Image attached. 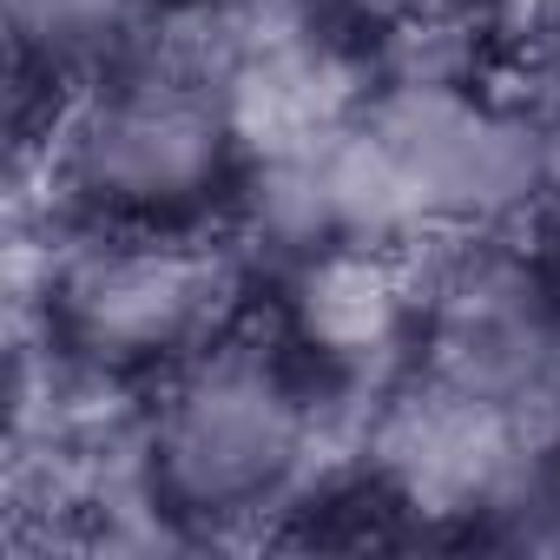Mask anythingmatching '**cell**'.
I'll use <instances>...</instances> for the list:
<instances>
[{
  "label": "cell",
  "instance_id": "4",
  "mask_svg": "<svg viewBox=\"0 0 560 560\" xmlns=\"http://www.w3.org/2000/svg\"><path fill=\"white\" fill-rule=\"evenodd\" d=\"M237 298V270L224 250L132 231L73 257L54 284V330L73 357L132 370V363H185L218 343V324Z\"/></svg>",
  "mask_w": 560,
  "mask_h": 560
},
{
  "label": "cell",
  "instance_id": "2",
  "mask_svg": "<svg viewBox=\"0 0 560 560\" xmlns=\"http://www.w3.org/2000/svg\"><path fill=\"white\" fill-rule=\"evenodd\" d=\"M237 159L244 145L205 60H139L113 73L60 139L67 191L126 231L198 218L237 178Z\"/></svg>",
  "mask_w": 560,
  "mask_h": 560
},
{
  "label": "cell",
  "instance_id": "7",
  "mask_svg": "<svg viewBox=\"0 0 560 560\" xmlns=\"http://www.w3.org/2000/svg\"><path fill=\"white\" fill-rule=\"evenodd\" d=\"M139 8L145 0H8V34L27 67L67 73L113 54L132 34Z\"/></svg>",
  "mask_w": 560,
  "mask_h": 560
},
{
  "label": "cell",
  "instance_id": "3",
  "mask_svg": "<svg viewBox=\"0 0 560 560\" xmlns=\"http://www.w3.org/2000/svg\"><path fill=\"white\" fill-rule=\"evenodd\" d=\"M448 257L429 270L416 291V330H422V363L429 376L521 402V409H553L560 396V298L553 284L514 257L494 231L475 237H435Z\"/></svg>",
  "mask_w": 560,
  "mask_h": 560
},
{
  "label": "cell",
  "instance_id": "6",
  "mask_svg": "<svg viewBox=\"0 0 560 560\" xmlns=\"http://www.w3.org/2000/svg\"><path fill=\"white\" fill-rule=\"evenodd\" d=\"M416 291L396 277L389 250H324L298 264V330L330 363H363L402 337Z\"/></svg>",
  "mask_w": 560,
  "mask_h": 560
},
{
  "label": "cell",
  "instance_id": "1",
  "mask_svg": "<svg viewBox=\"0 0 560 560\" xmlns=\"http://www.w3.org/2000/svg\"><path fill=\"white\" fill-rule=\"evenodd\" d=\"M311 448L304 383L250 343H211L172 370L145 422V488L172 521H250L298 488Z\"/></svg>",
  "mask_w": 560,
  "mask_h": 560
},
{
  "label": "cell",
  "instance_id": "5",
  "mask_svg": "<svg viewBox=\"0 0 560 560\" xmlns=\"http://www.w3.org/2000/svg\"><path fill=\"white\" fill-rule=\"evenodd\" d=\"M553 409L494 402L416 370L376 416L370 455L383 488L416 514H501L527 501Z\"/></svg>",
  "mask_w": 560,
  "mask_h": 560
}]
</instances>
